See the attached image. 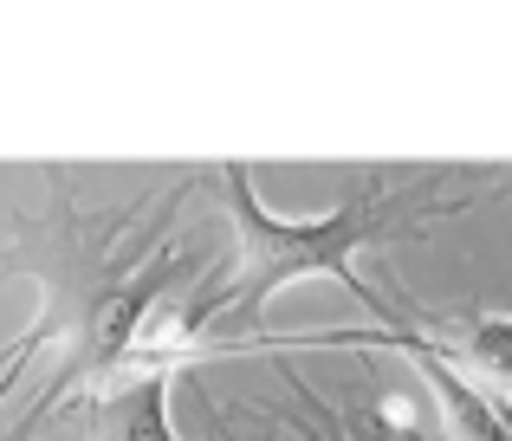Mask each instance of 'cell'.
<instances>
[{
    "instance_id": "obj_1",
    "label": "cell",
    "mask_w": 512,
    "mask_h": 441,
    "mask_svg": "<svg viewBox=\"0 0 512 441\" xmlns=\"http://www.w3.org/2000/svg\"><path fill=\"white\" fill-rule=\"evenodd\" d=\"M0 253H7L13 273H26L39 286L33 331L0 357V364H13L0 377V403H7V383L33 357H46V390H39V403L26 409L20 435H13V441H26L33 429H46V416L59 403H78V396L104 403L117 383H130L137 351L156 325V299H163V286L175 273V253L169 247L124 253V221L98 227L65 202L52 215L13 221Z\"/></svg>"
},
{
    "instance_id": "obj_2",
    "label": "cell",
    "mask_w": 512,
    "mask_h": 441,
    "mask_svg": "<svg viewBox=\"0 0 512 441\" xmlns=\"http://www.w3.org/2000/svg\"><path fill=\"white\" fill-rule=\"evenodd\" d=\"M221 195H227V215H234V266H227L221 286H208L201 299L175 305L169 318L156 312L130 383L169 377V364L195 357V344H201L208 325H253L279 292L305 286V279H338L350 299H363L383 318V299L370 292V279L350 260H357L370 240L396 234L409 208H422V189H402V195H350L344 208H331V215H318V221H286L260 202L247 163H221Z\"/></svg>"
},
{
    "instance_id": "obj_3",
    "label": "cell",
    "mask_w": 512,
    "mask_h": 441,
    "mask_svg": "<svg viewBox=\"0 0 512 441\" xmlns=\"http://www.w3.org/2000/svg\"><path fill=\"white\" fill-rule=\"evenodd\" d=\"M240 351H396L409 364L454 370L467 390H480L512 422V318H500V312L422 318V325H370V331H299V338H234L214 357H240Z\"/></svg>"
},
{
    "instance_id": "obj_4",
    "label": "cell",
    "mask_w": 512,
    "mask_h": 441,
    "mask_svg": "<svg viewBox=\"0 0 512 441\" xmlns=\"http://www.w3.org/2000/svg\"><path fill=\"white\" fill-rule=\"evenodd\" d=\"M91 422H98V441H182L169 429V383L163 377H137V383H117L104 403H91ZM201 429L195 441H253L227 422V409L214 396H201Z\"/></svg>"
},
{
    "instance_id": "obj_5",
    "label": "cell",
    "mask_w": 512,
    "mask_h": 441,
    "mask_svg": "<svg viewBox=\"0 0 512 441\" xmlns=\"http://www.w3.org/2000/svg\"><path fill=\"white\" fill-rule=\"evenodd\" d=\"M415 370H422V383L435 390L441 422H448V441H512V422L480 390H467L454 370H435V364H415Z\"/></svg>"
},
{
    "instance_id": "obj_6",
    "label": "cell",
    "mask_w": 512,
    "mask_h": 441,
    "mask_svg": "<svg viewBox=\"0 0 512 441\" xmlns=\"http://www.w3.org/2000/svg\"><path fill=\"white\" fill-rule=\"evenodd\" d=\"M292 429H299V441H318V429H312V422H292Z\"/></svg>"
},
{
    "instance_id": "obj_7",
    "label": "cell",
    "mask_w": 512,
    "mask_h": 441,
    "mask_svg": "<svg viewBox=\"0 0 512 441\" xmlns=\"http://www.w3.org/2000/svg\"><path fill=\"white\" fill-rule=\"evenodd\" d=\"M402 441H422V435H415V429H402Z\"/></svg>"
}]
</instances>
